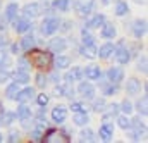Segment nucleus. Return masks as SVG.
I'll return each instance as SVG.
<instances>
[{
    "mask_svg": "<svg viewBox=\"0 0 148 143\" xmlns=\"http://www.w3.org/2000/svg\"><path fill=\"white\" fill-rule=\"evenodd\" d=\"M90 107H91V110L95 112V114H102L103 112V109L107 107V100L103 98V97H100V98H93L91 100V104H90Z\"/></svg>",
    "mask_w": 148,
    "mask_h": 143,
    "instance_id": "37",
    "label": "nucleus"
},
{
    "mask_svg": "<svg viewBox=\"0 0 148 143\" xmlns=\"http://www.w3.org/2000/svg\"><path fill=\"white\" fill-rule=\"evenodd\" d=\"M133 2H136V3H145L147 0H133Z\"/></svg>",
    "mask_w": 148,
    "mask_h": 143,
    "instance_id": "58",
    "label": "nucleus"
},
{
    "mask_svg": "<svg viewBox=\"0 0 148 143\" xmlns=\"http://www.w3.org/2000/svg\"><path fill=\"white\" fill-rule=\"evenodd\" d=\"M62 79H64V83H69V85H74V83L84 79L83 67H81V66H73V67L69 66V71L62 76Z\"/></svg>",
    "mask_w": 148,
    "mask_h": 143,
    "instance_id": "13",
    "label": "nucleus"
},
{
    "mask_svg": "<svg viewBox=\"0 0 148 143\" xmlns=\"http://www.w3.org/2000/svg\"><path fill=\"white\" fill-rule=\"evenodd\" d=\"M17 121V116H16V110H0V126H12L14 122Z\"/></svg>",
    "mask_w": 148,
    "mask_h": 143,
    "instance_id": "26",
    "label": "nucleus"
},
{
    "mask_svg": "<svg viewBox=\"0 0 148 143\" xmlns=\"http://www.w3.org/2000/svg\"><path fill=\"white\" fill-rule=\"evenodd\" d=\"M50 117H52L53 124L62 126V124H66V121L69 117V109L66 107V105H55V107L52 109V112H50Z\"/></svg>",
    "mask_w": 148,
    "mask_h": 143,
    "instance_id": "12",
    "label": "nucleus"
},
{
    "mask_svg": "<svg viewBox=\"0 0 148 143\" xmlns=\"http://www.w3.org/2000/svg\"><path fill=\"white\" fill-rule=\"evenodd\" d=\"M129 14V5L126 0H115L114 2V16L117 17H124Z\"/></svg>",
    "mask_w": 148,
    "mask_h": 143,
    "instance_id": "28",
    "label": "nucleus"
},
{
    "mask_svg": "<svg viewBox=\"0 0 148 143\" xmlns=\"http://www.w3.org/2000/svg\"><path fill=\"white\" fill-rule=\"evenodd\" d=\"M45 128H47V124L35 122V126L29 129V136H31V140H33V142H41L43 133H45Z\"/></svg>",
    "mask_w": 148,
    "mask_h": 143,
    "instance_id": "31",
    "label": "nucleus"
},
{
    "mask_svg": "<svg viewBox=\"0 0 148 143\" xmlns=\"http://www.w3.org/2000/svg\"><path fill=\"white\" fill-rule=\"evenodd\" d=\"M69 48V41H67V36H50V40L47 41V50L52 52V54H64L66 50Z\"/></svg>",
    "mask_w": 148,
    "mask_h": 143,
    "instance_id": "5",
    "label": "nucleus"
},
{
    "mask_svg": "<svg viewBox=\"0 0 148 143\" xmlns=\"http://www.w3.org/2000/svg\"><path fill=\"white\" fill-rule=\"evenodd\" d=\"M100 36H102L103 40H114V38L117 36V28H115V24L110 23V21H105V23L100 26Z\"/></svg>",
    "mask_w": 148,
    "mask_h": 143,
    "instance_id": "24",
    "label": "nucleus"
},
{
    "mask_svg": "<svg viewBox=\"0 0 148 143\" xmlns=\"http://www.w3.org/2000/svg\"><path fill=\"white\" fill-rule=\"evenodd\" d=\"M10 79L16 81V83H19V85H28L29 79H31V76H29V71L16 69V71H12V78H10Z\"/></svg>",
    "mask_w": 148,
    "mask_h": 143,
    "instance_id": "29",
    "label": "nucleus"
},
{
    "mask_svg": "<svg viewBox=\"0 0 148 143\" xmlns=\"http://www.w3.org/2000/svg\"><path fill=\"white\" fill-rule=\"evenodd\" d=\"M59 28H60V17L52 14V16H45L43 17V21L38 26V33L43 38H50V36L59 33Z\"/></svg>",
    "mask_w": 148,
    "mask_h": 143,
    "instance_id": "2",
    "label": "nucleus"
},
{
    "mask_svg": "<svg viewBox=\"0 0 148 143\" xmlns=\"http://www.w3.org/2000/svg\"><path fill=\"white\" fill-rule=\"evenodd\" d=\"M47 76H48V83L57 85V83H60V81H62V74H60V71H59V69H55V67L48 72Z\"/></svg>",
    "mask_w": 148,
    "mask_h": 143,
    "instance_id": "47",
    "label": "nucleus"
},
{
    "mask_svg": "<svg viewBox=\"0 0 148 143\" xmlns=\"http://www.w3.org/2000/svg\"><path fill=\"white\" fill-rule=\"evenodd\" d=\"M107 21V16L102 14V12H95V14H90L88 17H84V23L83 26L88 28V30H100V26Z\"/></svg>",
    "mask_w": 148,
    "mask_h": 143,
    "instance_id": "10",
    "label": "nucleus"
},
{
    "mask_svg": "<svg viewBox=\"0 0 148 143\" xmlns=\"http://www.w3.org/2000/svg\"><path fill=\"white\" fill-rule=\"evenodd\" d=\"M10 54H9V50H5V47L3 48H0V71L2 69H9V66H10Z\"/></svg>",
    "mask_w": 148,
    "mask_h": 143,
    "instance_id": "40",
    "label": "nucleus"
},
{
    "mask_svg": "<svg viewBox=\"0 0 148 143\" xmlns=\"http://www.w3.org/2000/svg\"><path fill=\"white\" fill-rule=\"evenodd\" d=\"M10 24H12L16 35H24V33L35 30V23H33V19H29V17H26V16H17Z\"/></svg>",
    "mask_w": 148,
    "mask_h": 143,
    "instance_id": "6",
    "label": "nucleus"
},
{
    "mask_svg": "<svg viewBox=\"0 0 148 143\" xmlns=\"http://www.w3.org/2000/svg\"><path fill=\"white\" fill-rule=\"evenodd\" d=\"M0 110H3V104L2 102H0Z\"/></svg>",
    "mask_w": 148,
    "mask_h": 143,
    "instance_id": "60",
    "label": "nucleus"
},
{
    "mask_svg": "<svg viewBox=\"0 0 148 143\" xmlns=\"http://www.w3.org/2000/svg\"><path fill=\"white\" fill-rule=\"evenodd\" d=\"M97 83H98V90L102 91L103 97H115V95L121 91V86H119L117 83H110V81H107L105 76L100 78Z\"/></svg>",
    "mask_w": 148,
    "mask_h": 143,
    "instance_id": "9",
    "label": "nucleus"
},
{
    "mask_svg": "<svg viewBox=\"0 0 148 143\" xmlns=\"http://www.w3.org/2000/svg\"><path fill=\"white\" fill-rule=\"evenodd\" d=\"M112 57H114V60H115L119 66H127V64L131 62L133 55H131L129 43L126 41V38H122V40H119V41L115 43V48H114Z\"/></svg>",
    "mask_w": 148,
    "mask_h": 143,
    "instance_id": "3",
    "label": "nucleus"
},
{
    "mask_svg": "<svg viewBox=\"0 0 148 143\" xmlns=\"http://www.w3.org/2000/svg\"><path fill=\"white\" fill-rule=\"evenodd\" d=\"M0 9H2V0H0Z\"/></svg>",
    "mask_w": 148,
    "mask_h": 143,
    "instance_id": "61",
    "label": "nucleus"
},
{
    "mask_svg": "<svg viewBox=\"0 0 148 143\" xmlns=\"http://www.w3.org/2000/svg\"><path fill=\"white\" fill-rule=\"evenodd\" d=\"M73 122L76 126H79V128L88 126V124H90V116H88V112H73Z\"/></svg>",
    "mask_w": 148,
    "mask_h": 143,
    "instance_id": "32",
    "label": "nucleus"
},
{
    "mask_svg": "<svg viewBox=\"0 0 148 143\" xmlns=\"http://www.w3.org/2000/svg\"><path fill=\"white\" fill-rule=\"evenodd\" d=\"M79 142L84 143V142H97V136H95V131L88 126H83L81 131H79Z\"/></svg>",
    "mask_w": 148,
    "mask_h": 143,
    "instance_id": "35",
    "label": "nucleus"
},
{
    "mask_svg": "<svg viewBox=\"0 0 148 143\" xmlns=\"http://www.w3.org/2000/svg\"><path fill=\"white\" fill-rule=\"evenodd\" d=\"M16 69H23V71H31V60H29V57L28 55H21L19 59H17V62H16Z\"/></svg>",
    "mask_w": 148,
    "mask_h": 143,
    "instance_id": "45",
    "label": "nucleus"
},
{
    "mask_svg": "<svg viewBox=\"0 0 148 143\" xmlns=\"http://www.w3.org/2000/svg\"><path fill=\"white\" fill-rule=\"evenodd\" d=\"M83 72H84V78L90 81H98L100 78H103V71L97 64H88L86 67H83Z\"/></svg>",
    "mask_w": 148,
    "mask_h": 143,
    "instance_id": "19",
    "label": "nucleus"
},
{
    "mask_svg": "<svg viewBox=\"0 0 148 143\" xmlns=\"http://www.w3.org/2000/svg\"><path fill=\"white\" fill-rule=\"evenodd\" d=\"M124 91H126L127 97H136V95H140V91H141V79L136 78V76L127 78V81H126V85H124Z\"/></svg>",
    "mask_w": 148,
    "mask_h": 143,
    "instance_id": "15",
    "label": "nucleus"
},
{
    "mask_svg": "<svg viewBox=\"0 0 148 143\" xmlns=\"http://www.w3.org/2000/svg\"><path fill=\"white\" fill-rule=\"evenodd\" d=\"M23 16L29 17V19H36L40 16H43V9L40 5V2H28L23 9H21Z\"/></svg>",
    "mask_w": 148,
    "mask_h": 143,
    "instance_id": "17",
    "label": "nucleus"
},
{
    "mask_svg": "<svg viewBox=\"0 0 148 143\" xmlns=\"http://www.w3.org/2000/svg\"><path fill=\"white\" fill-rule=\"evenodd\" d=\"M35 104H36L38 107H48V104H50V95L45 93V91L36 93V95H35Z\"/></svg>",
    "mask_w": 148,
    "mask_h": 143,
    "instance_id": "42",
    "label": "nucleus"
},
{
    "mask_svg": "<svg viewBox=\"0 0 148 143\" xmlns=\"http://www.w3.org/2000/svg\"><path fill=\"white\" fill-rule=\"evenodd\" d=\"M74 9L81 17H88L97 9V0H73Z\"/></svg>",
    "mask_w": 148,
    "mask_h": 143,
    "instance_id": "7",
    "label": "nucleus"
},
{
    "mask_svg": "<svg viewBox=\"0 0 148 143\" xmlns=\"http://www.w3.org/2000/svg\"><path fill=\"white\" fill-rule=\"evenodd\" d=\"M7 43H9V40H7V36H5V33H2V31H0V48L7 47Z\"/></svg>",
    "mask_w": 148,
    "mask_h": 143,
    "instance_id": "57",
    "label": "nucleus"
},
{
    "mask_svg": "<svg viewBox=\"0 0 148 143\" xmlns=\"http://www.w3.org/2000/svg\"><path fill=\"white\" fill-rule=\"evenodd\" d=\"M28 57H29V60H31V66H36L38 69H47V67H50V66H52V60H53L52 52L43 50V48H38V47H35L33 50L28 52Z\"/></svg>",
    "mask_w": 148,
    "mask_h": 143,
    "instance_id": "1",
    "label": "nucleus"
},
{
    "mask_svg": "<svg viewBox=\"0 0 148 143\" xmlns=\"http://www.w3.org/2000/svg\"><path fill=\"white\" fill-rule=\"evenodd\" d=\"M134 110H138L141 117H147L148 116V97H147V91H145L143 97L134 104Z\"/></svg>",
    "mask_w": 148,
    "mask_h": 143,
    "instance_id": "34",
    "label": "nucleus"
},
{
    "mask_svg": "<svg viewBox=\"0 0 148 143\" xmlns=\"http://www.w3.org/2000/svg\"><path fill=\"white\" fill-rule=\"evenodd\" d=\"M76 93H77L84 102H91V100L97 97V86H95L90 79H81V81H77Z\"/></svg>",
    "mask_w": 148,
    "mask_h": 143,
    "instance_id": "4",
    "label": "nucleus"
},
{
    "mask_svg": "<svg viewBox=\"0 0 148 143\" xmlns=\"http://www.w3.org/2000/svg\"><path fill=\"white\" fill-rule=\"evenodd\" d=\"M138 64H136V67H138V71H141L143 74H147L148 72V67H147V55H141V57H138V60H136Z\"/></svg>",
    "mask_w": 148,
    "mask_h": 143,
    "instance_id": "52",
    "label": "nucleus"
},
{
    "mask_svg": "<svg viewBox=\"0 0 148 143\" xmlns=\"http://www.w3.org/2000/svg\"><path fill=\"white\" fill-rule=\"evenodd\" d=\"M50 5H52V9L55 10V12H69V9H71V0H52L50 2Z\"/></svg>",
    "mask_w": 148,
    "mask_h": 143,
    "instance_id": "33",
    "label": "nucleus"
},
{
    "mask_svg": "<svg viewBox=\"0 0 148 143\" xmlns=\"http://www.w3.org/2000/svg\"><path fill=\"white\" fill-rule=\"evenodd\" d=\"M7 142H10V143L21 142V133H19L17 129H9V135H7Z\"/></svg>",
    "mask_w": 148,
    "mask_h": 143,
    "instance_id": "53",
    "label": "nucleus"
},
{
    "mask_svg": "<svg viewBox=\"0 0 148 143\" xmlns=\"http://www.w3.org/2000/svg\"><path fill=\"white\" fill-rule=\"evenodd\" d=\"M79 43L81 45H97L95 36L91 35V30L81 26V35H79Z\"/></svg>",
    "mask_w": 148,
    "mask_h": 143,
    "instance_id": "30",
    "label": "nucleus"
},
{
    "mask_svg": "<svg viewBox=\"0 0 148 143\" xmlns=\"http://www.w3.org/2000/svg\"><path fill=\"white\" fill-rule=\"evenodd\" d=\"M97 48H98V45H77V54L81 55V57H84V59H88V60H93V59H97Z\"/></svg>",
    "mask_w": 148,
    "mask_h": 143,
    "instance_id": "23",
    "label": "nucleus"
},
{
    "mask_svg": "<svg viewBox=\"0 0 148 143\" xmlns=\"http://www.w3.org/2000/svg\"><path fill=\"white\" fill-rule=\"evenodd\" d=\"M3 142V135H2V133H0V143Z\"/></svg>",
    "mask_w": 148,
    "mask_h": 143,
    "instance_id": "59",
    "label": "nucleus"
},
{
    "mask_svg": "<svg viewBox=\"0 0 148 143\" xmlns=\"http://www.w3.org/2000/svg\"><path fill=\"white\" fill-rule=\"evenodd\" d=\"M19 12H21V7H19L16 2H10V3H7L5 9H3V17H5V21L10 24V23L19 16Z\"/></svg>",
    "mask_w": 148,
    "mask_h": 143,
    "instance_id": "22",
    "label": "nucleus"
},
{
    "mask_svg": "<svg viewBox=\"0 0 148 143\" xmlns=\"http://www.w3.org/2000/svg\"><path fill=\"white\" fill-rule=\"evenodd\" d=\"M64 126V124H62ZM59 131V135H60V138H62V142H71L73 140V129L71 128H60V129H57Z\"/></svg>",
    "mask_w": 148,
    "mask_h": 143,
    "instance_id": "48",
    "label": "nucleus"
},
{
    "mask_svg": "<svg viewBox=\"0 0 148 143\" xmlns=\"http://www.w3.org/2000/svg\"><path fill=\"white\" fill-rule=\"evenodd\" d=\"M9 54H10V55H17V54H21V47H19L17 41L9 43Z\"/></svg>",
    "mask_w": 148,
    "mask_h": 143,
    "instance_id": "55",
    "label": "nucleus"
},
{
    "mask_svg": "<svg viewBox=\"0 0 148 143\" xmlns=\"http://www.w3.org/2000/svg\"><path fill=\"white\" fill-rule=\"evenodd\" d=\"M119 114H121V109H119V104L117 102L107 104V107L103 109V112H102V121H112Z\"/></svg>",
    "mask_w": 148,
    "mask_h": 143,
    "instance_id": "25",
    "label": "nucleus"
},
{
    "mask_svg": "<svg viewBox=\"0 0 148 143\" xmlns=\"http://www.w3.org/2000/svg\"><path fill=\"white\" fill-rule=\"evenodd\" d=\"M35 95H36V88L35 86H24L17 91L16 95V102L17 104H29L31 100H35Z\"/></svg>",
    "mask_w": 148,
    "mask_h": 143,
    "instance_id": "16",
    "label": "nucleus"
},
{
    "mask_svg": "<svg viewBox=\"0 0 148 143\" xmlns=\"http://www.w3.org/2000/svg\"><path fill=\"white\" fill-rule=\"evenodd\" d=\"M103 76H105V79L107 81H110V83H117V85H121L122 81H124V78H126V71H124V67L122 66H110L107 71L103 72Z\"/></svg>",
    "mask_w": 148,
    "mask_h": 143,
    "instance_id": "8",
    "label": "nucleus"
},
{
    "mask_svg": "<svg viewBox=\"0 0 148 143\" xmlns=\"http://www.w3.org/2000/svg\"><path fill=\"white\" fill-rule=\"evenodd\" d=\"M73 28H74V21L73 19H60V28H59L60 33L69 35V33L73 31Z\"/></svg>",
    "mask_w": 148,
    "mask_h": 143,
    "instance_id": "46",
    "label": "nucleus"
},
{
    "mask_svg": "<svg viewBox=\"0 0 148 143\" xmlns=\"http://www.w3.org/2000/svg\"><path fill=\"white\" fill-rule=\"evenodd\" d=\"M19 47H21V52H26V54L29 50H33L35 47H38V38L35 35V30L33 31H28V33H24V35L21 36Z\"/></svg>",
    "mask_w": 148,
    "mask_h": 143,
    "instance_id": "11",
    "label": "nucleus"
},
{
    "mask_svg": "<svg viewBox=\"0 0 148 143\" xmlns=\"http://www.w3.org/2000/svg\"><path fill=\"white\" fill-rule=\"evenodd\" d=\"M69 109L73 112H88V104L84 100H71Z\"/></svg>",
    "mask_w": 148,
    "mask_h": 143,
    "instance_id": "44",
    "label": "nucleus"
},
{
    "mask_svg": "<svg viewBox=\"0 0 148 143\" xmlns=\"http://www.w3.org/2000/svg\"><path fill=\"white\" fill-rule=\"evenodd\" d=\"M71 62H73V57L64 55V54H55V57H53V60H52V66H53L55 69L62 71V69H69Z\"/></svg>",
    "mask_w": 148,
    "mask_h": 143,
    "instance_id": "21",
    "label": "nucleus"
},
{
    "mask_svg": "<svg viewBox=\"0 0 148 143\" xmlns=\"http://www.w3.org/2000/svg\"><path fill=\"white\" fill-rule=\"evenodd\" d=\"M131 129H134V131H140L141 135H147V124L141 121V116H134V117H131V126H129Z\"/></svg>",
    "mask_w": 148,
    "mask_h": 143,
    "instance_id": "36",
    "label": "nucleus"
},
{
    "mask_svg": "<svg viewBox=\"0 0 148 143\" xmlns=\"http://www.w3.org/2000/svg\"><path fill=\"white\" fill-rule=\"evenodd\" d=\"M114 48H115V43L110 41V40H107L103 45H100V47L97 48V59L109 60V59L112 57V54H114Z\"/></svg>",
    "mask_w": 148,
    "mask_h": 143,
    "instance_id": "18",
    "label": "nucleus"
},
{
    "mask_svg": "<svg viewBox=\"0 0 148 143\" xmlns=\"http://www.w3.org/2000/svg\"><path fill=\"white\" fill-rule=\"evenodd\" d=\"M119 109H121V112H122V114H126V116H131V114L134 112V104H133L129 98H124V100L119 104Z\"/></svg>",
    "mask_w": 148,
    "mask_h": 143,
    "instance_id": "43",
    "label": "nucleus"
},
{
    "mask_svg": "<svg viewBox=\"0 0 148 143\" xmlns=\"http://www.w3.org/2000/svg\"><path fill=\"white\" fill-rule=\"evenodd\" d=\"M115 122H117V126L121 128V129H124V131H127L129 129V126H131V116H126V114H119L117 117H115Z\"/></svg>",
    "mask_w": 148,
    "mask_h": 143,
    "instance_id": "39",
    "label": "nucleus"
},
{
    "mask_svg": "<svg viewBox=\"0 0 148 143\" xmlns=\"http://www.w3.org/2000/svg\"><path fill=\"white\" fill-rule=\"evenodd\" d=\"M7 28H9V23H7V21H5V17L0 14V31H2V33H5V31H7Z\"/></svg>",
    "mask_w": 148,
    "mask_h": 143,
    "instance_id": "56",
    "label": "nucleus"
},
{
    "mask_svg": "<svg viewBox=\"0 0 148 143\" xmlns=\"http://www.w3.org/2000/svg\"><path fill=\"white\" fill-rule=\"evenodd\" d=\"M10 78H12V71H9V69H2V71H0V85L9 83Z\"/></svg>",
    "mask_w": 148,
    "mask_h": 143,
    "instance_id": "54",
    "label": "nucleus"
},
{
    "mask_svg": "<svg viewBox=\"0 0 148 143\" xmlns=\"http://www.w3.org/2000/svg\"><path fill=\"white\" fill-rule=\"evenodd\" d=\"M16 116H17V121L19 119H26V117H33V110L28 104H19L17 110H16Z\"/></svg>",
    "mask_w": 148,
    "mask_h": 143,
    "instance_id": "38",
    "label": "nucleus"
},
{
    "mask_svg": "<svg viewBox=\"0 0 148 143\" xmlns=\"http://www.w3.org/2000/svg\"><path fill=\"white\" fill-rule=\"evenodd\" d=\"M114 122L110 121H102V124H100V129H98V135H100V140H103V142H110L112 138H114Z\"/></svg>",
    "mask_w": 148,
    "mask_h": 143,
    "instance_id": "20",
    "label": "nucleus"
},
{
    "mask_svg": "<svg viewBox=\"0 0 148 143\" xmlns=\"http://www.w3.org/2000/svg\"><path fill=\"white\" fill-rule=\"evenodd\" d=\"M66 85V91H64V98H69V100H74L76 98V88L69 83H64Z\"/></svg>",
    "mask_w": 148,
    "mask_h": 143,
    "instance_id": "50",
    "label": "nucleus"
},
{
    "mask_svg": "<svg viewBox=\"0 0 148 143\" xmlns=\"http://www.w3.org/2000/svg\"><path fill=\"white\" fill-rule=\"evenodd\" d=\"M64 91H66V85H62V83H57L55 86H53V97H57V98H64Z\"/></svg>",
    "mask_w": 148,
    "mask_h": 143,
    "instance_id": "51",
    "label": "nucleus"
},
{
    "mask_svg": "<svg viewBox=\"0 0 148 143\" xmlns=\"http://www.w3.org/2000/svg\"><path fill=\"white\" fill-rule=\"evenodd\" d=\"M35 85H36V88H40V90H45L48 86V76L41 71L36 72L35 74Z\"/></svg>",
    "mask_w": 148,
    "mask_h": 143,
    "instance_id": "41",
    "label": "nucleus"
},
{
    "mask_svg": "<svg viewBox=\"0 0 148 143\" xmlns=\"http://www.w3.org/2000/svg\"><path fill=\"white\" fill-rule=\"evenodd\" d=\"M35 117H26V119H19V124H21V128L23 129H26V131H29L33 126H35Z\"/></svg>",
    "mask_w": 148,
    "mask_h": 143,
    "instance_id": "49",
    "label": "nucleus"
},
{
    "mask_svg": "<svg viewBox=\"0 0 148 143\" xmlns=\"http://www.w3.org/2000/svg\"><path fill=\"white\" fill-rule=\"evenodd\" d=\"M19 90H21V85H19V83H16V81H9L7 86H5V90H3V97H5L7 100H14Z\"/></svg>",
    "mask_w": 148,
    "mask_h": 143,
    "instance_id": "27",
    "label": "nucleus"
},
{
    "mask_svg": "<svg viewBox=\"0 0 148 143\" xmlns=\"http://www.w3.org/2000/svg\"><path fill=\"white\" fill-rule=\"evenodd\" d=\"M129 30H131V35L134 36L136 40H141V38H145L147 36V19H134L133 23H131V26H129Z\"/></svg>",
    "mask_w": 148,
    "mask_h": 143,
    "instance_id": "14",
    "label": "nucleus"
}]
</instances>
